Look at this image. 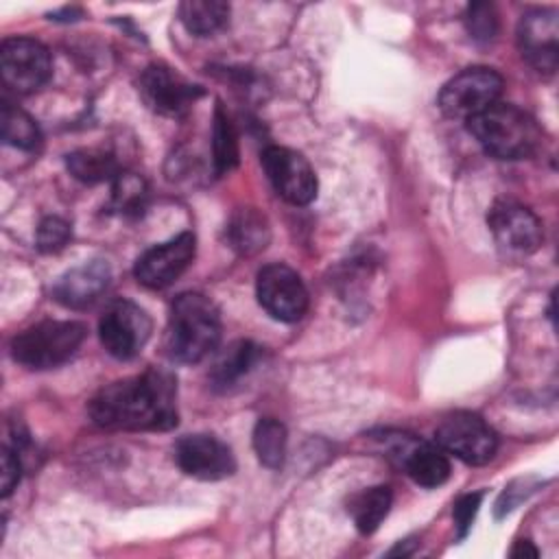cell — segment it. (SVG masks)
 I'll return each mask as SVG.
<instances>
[{"label":"cell","instance_id":"obj_30","mask_svg":"<svg viewBox=\"0 0 559 559\" xmlns=\"http://www.w3.org/2000/svg\"><path fill=\"white\" fill-rule=\"evenodd\" d=\"M20 456L17 450L11 448H2V456H0V491L2 498H9L11 491L15 489V485L20 483Z\"/></svg>","mask_w":559,"mask_h":559},{"label":"cell","instance_id":"obj_2","mask_svg":"<svg viewBox=\"0 0 559 559\" xmlns=\"http://www.w3.org/2000/svg\"><path fill=\"white\" fill-rule=\"evenodd\" d=\"M221 341V314L201 293H183L170 306L164 336L166 354L177 362H199Z\"/></svg>","mask_w":559,"mask_h":559},{"label":"cell","instance_id":"obj_5","mask_svg":"<svg viewBox=\"0 0 559 559\" xmlns=\"http://www.w3.org/2000/svg\"><path fill=\"white\" fill-rule=\"evenodd\" d=\"M502 76L485 66L461 70L439 92V109L448 118H463L465 122L476 114L498 103L502 94Z\"/></svg>","mask_w":559,"mask_h":559},{"label":"cell","instance_id":"obj_9","mask_svg":"<svg viewBox=\"0 0 559 559\" xmlns=\"http://www.w3.org/2000/svg\"><path fill=\"white\" fill-rule=\"evenodd\" d=\"M255 295L260 306L277 321H299L308 310V288L297 271L286 264H266L258 271Z\"/></svg>","mask_w":559,"mask_h":559},{"label":"cell","instance_id":"obj_11","mask_svg":"<svg viewBox=\"0 0 559 559\" xmlns=\"http://www.w3.org/2000/svg\"><path fill=\"white\" fill-rule=\"evenodd\" d=\"M487 225L496 245L511 255L533 253L544 238L535 212L513 199H498L487 214Z\"/></svg>","mask_w":559,"mask_h":559},{"label":"cell","instance_id":"obj_6","mask_svg":"<svg viewBox=\"0 0 559 559\" xmlns=\"http://www.w3.org/2000/svg\"><path fill=\"white\" fill-rule=\"evenodd\" d=\"M437 445L454 454L467 465H485L493 459L498 450V437L493 428L478 415L467 411H456L437 426Z\"/></svg>","mask_w":559,"mask_h":559},{"label":"cell","instance_id":"obj_1","mask_svg":"<svg viewBox=\"0 0 559 559\" xmlns=\"http://www.w3.org/2000/svg\"><path fill=\"white\" fill-rule=\"evenodd\" d=\"M177 384L166 369L151 367L100 389L87 411L107 430H170L177 426Z\"/></svg>","mask_w":559,"mask_h":559},{"label":"cell","instance_id":"obj_24","mask_svg":"<svg viewBox=\"0 0 559 559\" xmlns=\"http://www.w3.org/2000/svg\"><path fill=\"white\" fill-rule=\"evenodd\" d=\"M286 428L273 417L258 419L253 428V450L258 454V461L269 467L277 469L284 465L286 456Z\"/></svg>","mask_w":559,"mask_h":559},{"label":"cell","instance_id":"obj_28","mask_svg":"<svg viewBox=\"0 0 559 559\" xmlns=\"http://www.w3.org/2000/svg\"><path fill=\"white\" fill-rule=\"evenodd\" d=\"M70 240V225L59 216H46L37 227V249L44 253L61 251Z\"/></svg>","mask_w":559,"mask_h":559},{"label":"cell","instance_id":"obj_17","mask_svg":"<svg viewBox=\"0 0 559 559\" xmlns=\"http://www.w3.org/2000/svg\"><path fill=\"white\" fill-rule=\"evenodd\" d=\"M109 264L103 260L85 262L68 271L52 288V295L59 304L68 308H85L94 304L109 286Z\"/></svg>","mask_w":559,"mask_h":559},{"label":"cell","instance_id":"obj_25","mask_svg":"<svg viewBox=\"0 0 559 559\" xmlns=\"http://www.w3.org/2000/svg\"><path fill=\"white\" fill-rule=\"evenodd\" d=\"M212 164L218 175L231 170L238 164V135L236 129L218 103L214 109V127H212Z\"/></svg>","mask_w":559,"mask_h":559},{"label":"cell","instance_id":"obj_14","mask_svg":"<svg viewBox=\"0 0 559 559\" xmlns=\"http://www.w3.org/2000/svg\"><path fill=\"white\" fill-rule=\"evenodd\" d=\"M175 461L192 478L221 480L236 472L231 448L212 435H186L175 445Z\"/></svg>","mask_w":559,"mask_h":559},{"label":"cell","instance_id":"obj_21","mask_svg":"<svg viewBox=\"0 0 559 559\" xmlns=\"http://www.w3.org/2000/svg\"><path fill=\"white\" fill-rule=\"evenodd\" d=\"M258 356H260V347H255L251 341H236L214 362L210 380L214 382V386L227 389L234 382H238L245 373L251 371Z\"/></svg>","mask_w":559,"mask_h":559},{"label":"cell","instance_id":"obj_19","mask_svg":"<svg viewBox=\"0 0 559 559\" xmlns=\"http://www.w3.org/2000/svg\"><path fill=\"white\" fill-rule=\"evenodd\" d=\"M393 502V493L386 485H376L358 491L349 500V515L356 524V528L365 535L373 533L380 522L386 518Z\"/></svg>","mask_w":559,"mask_h":559},{"label":"cell","instance_id":"obj_22","mask_svg":"<svg viewBox=\"0 0 559 559\" xmlns=\"http://www.w3.org/2000/svg\"><path fill=\"white\" fill-rule=\"evenodd\" d=\"M0 127H2V140L9 146H15L20 151H35L41 144V131L33 116H28L24 109L2 103L0 111Z\"/></svg>","mask_w":559,"mask_h":559},{"label":"cell","instance_id":"obj_8","mask_svg":"<svg viewBox=\"0 0 559 559\" xmlns=\"http://www.w3.org/2000/svg\"><path fill=\"white\" fill-rule=\"evenodd\" d=\"M153 330L151 317L129 299L111 301L100 321L98 336L107 354L118 360H129L140 354Z\"/></svg>","mask_w":559,"mask_h":559},{"label":"cell","instance_id":"obj_27","mask_svg":"<svg viewBox=\"0 0 559 559\" xmlns=\"http://www.w3.org/2000/svg\"><path fill=\"white\" fill-rule=\"evenodd\" d=\"M465 26L469 37L478 39V41H489L496 37L498 33V15L496 9L487 2H476L469 4L467 13H465Z\"/></svg>","mask_w":559,"mask_h":559},{"label":"cell","instance_id":"obj_12","mask_svg":"<svg viewBox=\"0 0 559 559\" xmlns=\"http://www.w3.org/2000/svg\"><path fill=\"white\" fill-rule=\"evenodd\" d=\"M140 96L155 114L179 118L203 96V90L186 81L173 68L153 63L140 76Z\"/></svg>","mask_w":559,"mask_h":559},{"label":"cell","instance_id":"obj_18","mask_svg":"<svg viewBox=\"0 0 559 559\" xmlns=\"http://www.w3.org/2000/svg\"><path fill=\"white\" fill-rule=\"evenodd\" d=\"M269 223L255 207L236 210L227 223L229 245L242 255H253L262 251L269 242Z\"/></svg>","mask_w":559,"mask_h":559},{"label":"cell","instance_id":"obj_20","mask_svg":"<svg viewBox=\"0 0 559 559\" xmlns=\"http://www.w3.org/2000/svg\"><path fill=\"white\" fill-rule=\"evenodd\" d=\"M179 20L190 33L207 37L227 24L229 4L221 0H186L179 4Z\"/></svg>","mask_w":559,"mask_h":559},{"label":"cell","instance_id":"obj_23","mask_svg":"<svg viewBox=\"0 0 559 559\" xmlns=\"http://www.w3.org/2000/svg\"><path fill=\"white\" fill-rule=\"evenodd\" d=\"M68 170L85 183H98V181H109L116 179L122 170L118 168V162L114 155L105 151H94V148H81L74 151L66 157Z\"/></svg>","mask_w":559,"mask_h":559},{"label":"cell","instance_id":"obj_16","mask_svg":"<svg viewBox=\"0 0 559 559\" xmlns=\"http://www.w3.org/2000/svg\"><path fill=\"white\" fill-rule=\"evenodd\" d=\"M393 456L400 461L404 472L421 487H439L450 478V461L439 445L419 441L411 435H400L391 445Z\"/></svg>","mask_w":559,"mask_h":559},{"label":"cell","instance_id":"obj_31","mask_svg":"<svg viewBox=\"0 0 559 559\" xmlns=\"http://www.w3.org/2000/svg\"><path fill=\"white\" fill-rule=\"evenodd\" d=\"M511 555H513V557H537L539 552H537V548H535L528 539H522V542L515 544V548L511 550Z\"/></svg>","mask_w":559,"mask_h":559},{"label":"cell","instance_id":"obj_7","mask_svg":"<svg viewBox=\"0 0 559 559\" xmlns=\"http://www.w3.org/2000/svg\"><path fill=\"white\" fill-rule=\"evenodd\" d=\"M52 59L48 48L33 37H11L0 46L2 83L17 94H33L48 83Z\"/></svg>","mask_w":559,"mask_h":559},{"label":"cell","instance_id":"obj_29","mask_svg":"<svg viewBox=\"0 0 559 559\" xmlns=\"http://www.w3.org/2000/svg\"><path fill=\"white\" fill-rule=\"evenodd\" d=\"M480 500H483V493L476 491V493H465L456 500L454 504V524H456V531H459V539H463L467 533H469V526L478 513V507H480Z\"/></svg>","mask_w":559,"mask_h":559},{"label":"cell","instance_id":"obj_3","mask_svg":"<svg viewBox=\"0 0 559 559\" xmlns=\"http://www.w3.org/2000/svg\"><path fill=\"white\" fill-rule=\"evenodd\" d=\"M469 133L498 159L531 157L542 144V129L537 120L524 109L509 103H493L485 111L467 120Z\"/></svg>","mask_w":559,"mask_h":559},{"label":"cell","instance_id":"obj_26","mask_svg":"<svg viewBox=\"0 0 559 559\" xmlns=\"http://www.w3.org/2000/svg\"><path fill=\"white\" fill-rule=\"evenodd\" d=\"M146 186L144 179L133 173H120L114 179V205L122 214H138L144 207Z\"/></svg>","mask_w":559,"mask_h":559},{"label":"cell","instance_id":"obj_4","mask_svg":"<svg viewBox=\"0 0 559 559\" xmlns=\"http://www.w3.org/2000/svg\"><path fill=\"white\" fill-rule=\"evenodd\" d=\"M85 332L79 321H41L11 341V356L26 369H52L74 356Z\"/></svg>","mask_w":559,"mask_h":559},{"label":"cell","instance_id":"obj_13","mask_svg":"<svg viewBox=\"0 0 559 559\" xmlns=\"http://www.w3.org/2000/svg\"><path fill=\"white\" fill-rule=\"evenodd\" d=\"M197 249V238L192 231H181L179 236L155 245L144 251L135 262V280L146 288L170 286L192 262Z\"/></svg>","mask_w":559,"mask_h":559},{"label":"cell","instance_id":"obj_15","mask_svg":"<svg viewBox=\"0 0 559 559\" xmlns=\"http://www.w3.org/2000/svg\"><path fill=\"white\" fill-rule=\"evenodd\" d=\"M518 46L522 57L544 74L557 70L559 20L555 9H535L522 15L518 24Z\"/></svg>","mask_w":559,"mask_h":559},{"label":"cell","instance_id":"obj_10","mask_svg":"<svg viewBox=\"0 0 559 559\" xmlns=\"http://www.w3.org/2000/svg\"><path fill=\"white\" fill-rule=\"evenodd\" d=\"M260 162L275 192L284 201L308 205L317 197V175L301 153L273 144L262 151Z\"/></svg>","mask_w":559,"mask_h":559}]
</instances>
